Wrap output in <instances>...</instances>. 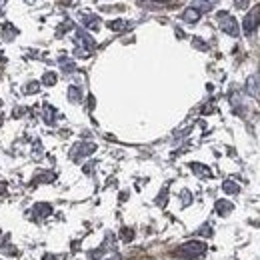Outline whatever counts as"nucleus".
I'll return each mask as SVG.
<instances>
[{
  "label": "nucleus",
  "mask_w": 260,
  "mask_h": 260,
  "mask_svg": "<svg viewBox=\"0 0 260 260\" xmlns=\"http://www.w3.org/2000/svg\"><path fill=\"white\" fill-rule=\"evenodd\" d=\"M108 28L110 30H116V32H122V30H128L130 24L124 22V20H112V22H108Z\"/></svg>",
  "instance_id": "obj_13"
},
{
  "label": "nucleus",
  "mask_w": 260,
  "mask_h": 260,
  "mask_svg": "<svg viewBox=\"0 0 260 260\" xmlns=\"http://www.w3.org/2000/svg\"><path fill=\"white\" fill-rule=\"evenodd\" d=\"M68 100L70 102H80L82 100V92H80L78 86H70L68 88Z\"/></svg>",
  "instance_id": "obj_14"
},
{
  "label": "nucleus",
  "mask_w": 260,
  "mask_h": 260,
  "mask_svg": "<svg viewBox=\"0 0 260 260\" xmlns=\"http://www.w3.org/2000/svg\"><path fill=\"white\" fill-rule=\"evenodd\" d=\"M216 20H218V26H220V30H222V32H226V34H230V36L238 38V34H240V26H238L236 18H234L230 12H226V10L218 12V14H216Z\"/></svg>",
  "instance_id": "obj_2"
},
{
  "label": "nucleus",
  "mask_w": 260,
  "mask_h": 260,
  "mask_svg": "<svg viewBox=\"0 0 260 260\" xmlns=\"http://www.w3.org/2000/svg\"><path fill=\"white\" fill-rule=\"evenodd\" d=\"M200 16H202V14H200L196 8H192V6H188V8L182 12V20L188 22V24H196V22L200 20Z\"/></svg>",
  "instance_id": "obj_7"
},
{
  "label": "nucleus",
  "mask_w": 260,
  "mask_h": 260,
  "mask_svg": "<svg viewBox=\"0 0 260 260\" xmlns=\"http://www.w3.org/2000/svg\"><path fill=\"white\" fill-rule=\"evenodd\" d=\"M232 208H234V204H232V202H228V200H216V212H218L220 216L230 214V212H232Z\"/></svg>",
  "instance_id": "obj_9"
},
{
  "label": "nucleus",
  "mask_w": 260,
  "mask_h": 260,
  "mask_svg": "<svg viewBox=\"0 0 260 260\" xmlns=\"http://www.w3.org/2000/svg\"><path fill=\"white\" fill-rule=\"evenodd\" d=\"M258 26H260V2L246 12V16H244V20H242V32H244L246 36H252V34L258 30Z\"/></svg>",
  "instance_id": "obj_3"
},
{
  "label": "nucleus",
  "mask_w": 260,
  "mask_h": 260,
  "mask_svg": "<svg viewBox=\"0 0 260 260\" xmlns=\"http://www.w3.org/2000/svg\"><path fill=\"white\" fill-rule=\"evenodd\" d=\"M122 240H126V242L132 240V230H128V228H124V230H122Z\"/></svg>",
  "instance_id": "obj_19"
},
{
  "label": "nucleus",
  "mask_w": 260,
  "mask_h": 260,
  "mask_svg": "<svg viewBox=\"0 0 260 260\" xmlns=\"http://www.w3.org/2000/svg\"><path fill=\"white\" fill-rule=\"evenodd\" d=\"M0 126H2V118H0Z\"/></svg>",
  "instance_id": "obj_24"
},
{
  "label": "nucleus",
  "mask_w": 260,
  "mask_h": 260,
  "mask_svg": "<svg viewBox=\"0 0 260 260\" xmlns=\"http://www.w3.org/2000/svg\"><path fill=\"white\" fill-rule=\"evenodd\" d=\"M104 260H120V256H118V254H112L110 258H104Z\"/></svg>",
  "instance_id": "obj_23"
},
{
  "label": "nucleus",
  "mask_w": 260,
  "mask_h": 260,
  "mask_svg": "<svg viewBox=\"0 0 260 260\" xmlns=\"http://www.w3.org/2000/svg\"><path fill=\"white\" fill-rule=\"evenodd\" d=\"M206 244L200 242V240H190V242H184L180 244L176 250H174V256L176 258H184V260H192V258H200L206 254Z\"/></svg>",
  "instance_id": "obj_1"
},
{
  "label": "nucleus",
  "mask_w": 260,
  "mask_h": 260,
  "mask_svg": "<svg viewBox=\"0 0 260 260\" xmlns=\"http://www.w3.org/2000/svg\"><path fill=\"white\" fill-rule=\"evenodd\" d=\"M94 150H96V144H92V142H88V144H78V146H74V150H72V158L78 160V158H82V156H90Z\"/></svg>",
  "instance_id": "obj_5"
},
{
  "label": "nucleus",
  "mask_w": 260,
  "mask_h": 260,
  "mask_svg": "<svg viewBox=\"0 0 260 260\" xmlns=\"http://www.w3.org/2000/svg\"><path fill=\"white\" fill-rule=\"evenodd\" d=\"M222 190H224L226 194H238V192H240V186H238L234 180H224Z\"/></svg>",
  "instance_id": "obj_12"
},
{
  "label": "nucleus",
  "mask_w": 260,
  "mask_h": 260,
  "mask_svg": "<svg viewBox=\"0 0 260 260\" xmlns=\"http://www.w3.org/2000/svg\"><path fill=\"white\" fill-rule=\"evenodd\" d=\"M66 256L64 254H46L44 256V260H64Z\"/></svg>",
  "instance_id": "obj_20"
},
{
  "label": "nucleus",
  "mask_w": 260,
  "mask_h": 260,
  "mask_svg": "<svg viewBox=\"0 0 260 260\" xmlns=\"http://www.w3.org/2000/svg\"><path fill=\"white\" fill-rule=\"evenodd\" d=\"M246 92L250 96H254V98H260V70L254 72L252 76H248V80H246Z\"/></svg>",
  "instance_id": "obj_4"
},
{
  "label": "nucleus",
  "mask_w": 260,
  "mask_h": 260,
  "mask_svg": "<svg viewBox=\"0 0 260 260\" xmlns=\"http://www.w3.org/2000/svg\"><path fill=\"white\" fill-rule=\"evenodd\" d=\"M82 20H84V26L90 28V30H96V28H98V22H100V18L94 16V14H86Z\"/></svg>",
  "instance_id": "obj_11"
},
{
  "label": "nucleus",
  "mask_w": 260,
  "mask_h": 260,
  "mask_svg": "<svg viewBox=\"0 0 260 260\" xmlns=\"http://www.w3.org/2000/svg\"><path fill=\"white\" fill-rule=\"evenodd\" d=\"M44 118H46V122L48 124H52V118H54V110H52V106H48V104H44Z\"/></svg>",
  "instance_id": "obj_16"
},
{
  "label": "nucleus",
  "mask_w": 260,
  "mask_h": 260,
  "mask_svg": "<svg viewBox=\"0 0 260 260\" xmlns=\"http://www.w3.org/2000/svg\"><path fill=\"white\" fill-rule=\"evenodd\" d=\"M38 88H40V84H38V82H30V84L26 86V92H28V94H34Z\"/></svg>",
  "instance_id": "obj_18"
},
{
  "label": "nucleus",
  "mask_w": 260,
  "mask_h": 260,
  "mask_svg": "<svg viewBox=\"0 0 260 260\" xmlns=\"http://www.w3.org/2000/svg\"><path fill=\"white\" fill-rule=\"evenodd\" d=\"M190 168H192V170H194V174H198V176H204V178H210V176H212L210 168H208V166H204V164L192 162V164H190Z\"/></svg>",
  "instance_id": "obj_10"
},
{
  "label": "nucleus",
  "mask_w": 260,
  "mask_h": 260,
  "mask_svg": "<svg viewBox=\"0 0 260 260\" xmlns=\"http://www.w3.org/2000/svg\"><path fill=\"white\" fill-rule=\"evenodd\" d=\"M60 64H62V68H64L66 72H72V70H74V64H72V62H68L66 58H60Z\"/></svg>",
  "instance_id": "obj_17"
},
{
  "label": "nucleus",
  "mask_w": 260,
  "mask_h": 260,
  "mask_svg": "<svg viewBox=\"0 0 260 260\" xmlns=\"http://www.w3.org/2000/svg\"><path fill=\"white\" fill-rule=\"evenodd\" d=\"M218 2H220V0H192V4H190V6H192V8H196V10L202 14V12H210Z\"/></svg>",
  "instance_id": "obj_6"
},
{
  "label": "nucleus",
  "mask_w": 260,
  "mask_h": 260,
  "mask_svg": "<svg viewBox=\"0 0 260 260\" xmlns=\"http://www.w3.org/2000/svg\"><path fill=\"white\" fill-rule=\"evenodd\" d=\"M50 212H52V206L46 204V202H38V204H34V208H32V214H34L36 218H46Z\"/></svg>",
  "instance_id": "obj_8"
},
{
  "label": "nucleus",
  "mask_w": 260,
  "mask_h": 260,
  "mask_svg": "<svg viewBox=\"0 0 260 260\" xmlns=\"http://www.w3.org/2000/svg\"><path fill=\"white\" fill-rule=\"evenodd\" d=\"M234 4H236V8H246L248 0H234Z\"/></svg>",
  "instance_id": "obj_22"
},
{
  "label": "nucleus",
  "mask_w": 260,
  "mask_h": 260,
  "mask_svg": "<svg viewBox=\"0 0 260 260\" xmlns=\"http://www.w3.org/2000/svg\"><path fill=\"white\" fill-rule=\"evenodd\" d=\"M56 80H58V76H56L54 72H46V74L42 76V84H44V86H54Z\"/></svg>",
  "instance_id": "obj_15"
},
{
  "label": "nucleus",
  "mask_w": 260,
  "mask_h": 260,
  "mask_svg": "<svg viewBox=\"0 0 260 260\" xmlns=\"http://www.w3.org/2000/svg\"><path fill=\"white\" fill-rule=\"evenodd\" d=\"M180 196H182V198H184V204H190V200H192V194H190V192H188V190H184V192H182V194H180Z\"/></svg>",
  "instance_id": "obj_21"
}]
</instances>
